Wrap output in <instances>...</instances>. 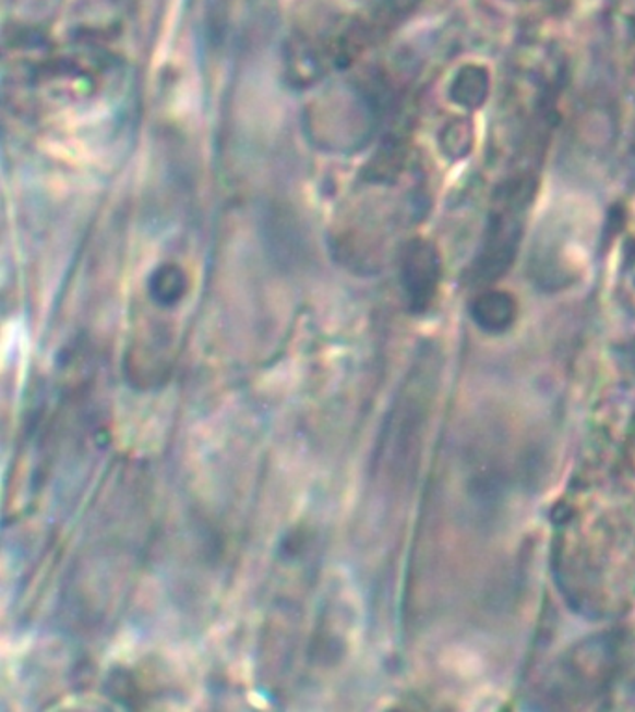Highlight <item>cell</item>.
Returning a JSON list of instances; mask_svg holds the SVG:
<instances>
[{
    "label": "cell",
    "mask_w": 635,
    "mask_h": 712,
    "mask_svg": "<svg viewBox=\"0 0 635 712\" xmlns=\"http://www.w3.org/2000/svg\"><path fill=\"white\" fill-rule=\"evenodd\" d=\"M471 316L477 326L484 331L503 334L515 324L516 303L513 297H508L505 292L492 290L477 298L471 305Z\"/></svg>",
    "instance_id": "7a4b0ae2"
},
{
    "label": "cell",
    "mask_w": 635,
    "mask_h": 712,
    "mask_svg": "<svg viewBox=\"0 0 635 712\" xmlns=\"http://www.w3.org/2000/svg\"><path fill=\"white\" fill-rule=\"evenodd\" d=\"M489 94V75L476 68H466L453 83V99L466 108L481 107Z\"/></svg>",
    "instance_id": "3957f363"
},
{
    "label": "cell",
    "mask_w": 635,
    "mask_h": 712,
    "mask_svg": "<svg viewBox=\"0 0 635 712\" xmlns=\"http://www.w3.org/2000/svg\"><path fill=\"white\" fill-rule=\"evenodd\" d=\"M149 289H152V297L155 302L160 303V305H173L183 298L187 281H184L181 271L166 268V270L155 274Z\"/></svg>",
    "instance_id": "277c9868"
},
{
    "label": "cell",
    "mask_w": 635,
    "mask_h": 712,
    "mask_svg": "<svg viewBox=\"0 0 635 712\" xmlns=\"http://www.w3.org/2000/svg\"><path fill=\"white\" fill-rule=\"evenodd\" d=\"M440 281V261L434 248L427 242H414L403 263V285L410 310L426 311L434 300Z\"/></svg>",
    "instance_id": "6da1fadb"
}]
</instances>
